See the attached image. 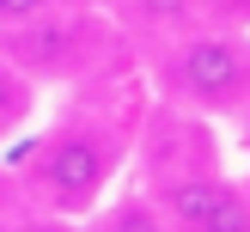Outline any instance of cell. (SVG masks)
I'll return each mask as SVG.
<instances>
[{"instance_id": "4", "label": "cell", "mask_w": 250, "mask_h": 232, "mask_svg": "<svg viewBox=\"0 0 250 232\" xmlns=\"http://www.w3.org/2000/svg\"><path fill=\"white\" fill-rule=\"evenodd\" d=\"M73 43H80V31H73L67 19H43V12H31V19H19V31L6 37L12 61H24V67H37V73L61 67V61L73 55Z\"/></svg>"}, {"instance_id": "5", "label": "cell", "mask_w": 250, "mask_h": 232, "mask_svg": "<svg viewBox=\"0 0 250 232\" xmlns=\"http://www.w3.org/2000/svg\"><path fill=\"white\" fill-rule=\"evenodd\" d=\"M104 232H171V226H165V214H159L153 202H122L116 214L104 220Z\"/></svg>"}, {"instance_id": "1", "label": "cell", "mask_w": 250, "mask_h": 232, "mask_svg": "<svg viewBox=\"0 0 250 232\" xmlns=\"http://www.w3.org/2000/svg\"><path fill=\"white\" fill-rule=\"evenodd\" d=\"M104 177H110V147L85 128H61L37 147L31 159V183L43 202H55L61 214H80L104 195Z\"/></svg>"}, {"instance_id": "9", "label": "cell", "mask_w": 250, "mask_h": 232, "mask_svg": "<svg viewBox=\"0 0 250 232\" xmlns=\"http://www.w3.org/2000/svg\"><path fill=\"white\" fill-rule=\"evenodd\" d=\"M19 232H73V226H67V220H24Z\"/></svg>"}, {"instance_id": "10", "label": "cell", "mask_w": 250, "mask_h": 232, "mask_svg": "<svg viewBox=\"0 0 250 232\" xmlns=\"http://www.w3.org/2000/svg\"><path fill=\"white\" fill-rule=\"evenodd\" d=\"M214 6H220V12H244L250 0H214Z\"/></svg>"}, {"instance_id": "11", "label": "cell", "mask_w": 250, "mask_h": 232, "mask_svg": "<svg viewBox=\"0 0 250 232\" xmlns=\"http://www.w3.org/2000/svg\"><path fill=\"white\" fill-rule=\"evenodd\" d=\"M0 195H6V183H0Z\"/></svg>"}, {"instance_id": "7", "label": "cell", "mask_w": 250, "mask_h": 232, "mask_svg": "<svg viewBox=\"0 0 250 232\" xmlns=\"http://www.w3.org/2000/svg\"><path fill=\"white\" fill-rule=\"evenodd\" d=\"M55 0H0V24H19V19H31V12H49Z\"/></svg>"}, {"instance_id": "3", "label": "cell", "mask_w": 250, "mask_h": 232, "mask_svg": "<svg viewBox=\"0 0 250 232\" xmlns=\"http://www.w3.org/2000/svg\"><path fill=\"white\" fill-rule=\"evenodd\" d=\"M165 220L177 232H250V208L220 177H183L165 190Z\"/></svg>"}, {"instance_id": "6", "label": "cell", "mask_w": 250, "mask_h": 232, "mask_svg": "<svg viewBox=\"0 0 250 232\" xmlns=\"http://www.w3.org/2000/svg\"><path fill=\"white\" fill-rule=\"evenodd\" d=\"M24 104H31V92H24V80L12 67H0V128H12V122L24 116Z\"/></svg>"}, {"instance_id": "8", "label": "cell", "mask_w": 250, "mask_h": 232, "mask_svg": "<svg viewBox=\"0 0 250 232\" xmlns=\"http://www.w3.org/2000/svg\"><path fill=\"white\" fill-rule=\"evenodd\" d=\"M183 6H189V0H141V12H146V19H177Z\"/></svg>"}, {"instance_id": "2", "label": "cell", "mask_w": 250, "mask_h": 232, "mask_svg": "<svg viewBox=\"0 0 250 232\" xmlns=\"http://www.w3.org/2000/svg\"><path fill=\"white\" fill-rule=\"evenodd\" d=\"M165 80H171L177 98H189L202 110H232L238 92H244V55H238L232 37H189L171 55Z\"/></svg>"}]
</instances>
